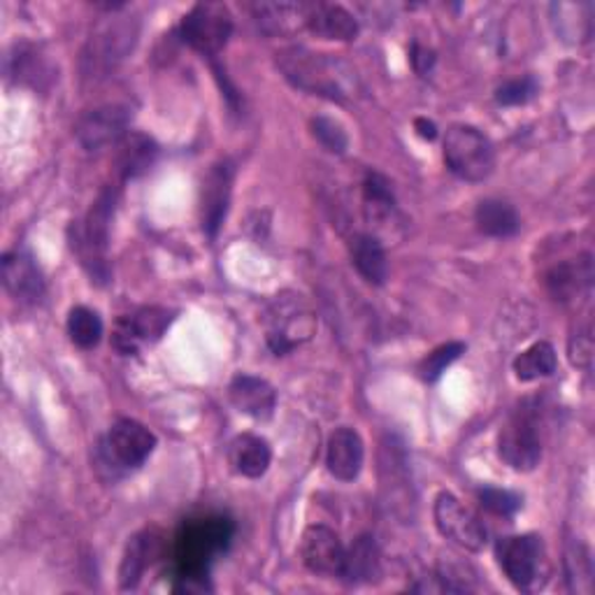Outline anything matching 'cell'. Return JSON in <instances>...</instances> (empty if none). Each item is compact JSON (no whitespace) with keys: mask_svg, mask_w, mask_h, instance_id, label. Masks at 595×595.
Returning <instances> with one entry per match:
<instances>
[{"mask_svg":"<svg viewBox=\"0 0 595 595\" xmlns=\"http://www.w3.org/2000/svg\"><path fill=\"white\" fill-rule=\"evenodd\" d=\"M279 68L291 79L298 89L310 92L315 96H326L330 100H344L357 89V77L338 59H328V54H315L307 50L281 52Z\"/></svg>","mask_w":595,"mask_h":595,"instance_id":"1","label":"cell"},{"mask_svg":"<svg viewBox=\"0 0 595 595\" xmlns=\"http://www.w3.org/2000/svg\"><path fill=\"white\" fill-rule=\"evenodd\" d=\"M445 163L463 182H484L496 168L493 142L479 128L456 124L445 136Z\"/></svg>","mask_w":595,"mask_h":595,"instance_id":"2","label":"cell"},{"mask_svg":"<svg viewBox=\"0 0 595 595\" xmlns=\"http://www.w3.org/2000/svg\"><path fill=\"white\" fill-rule=\"evenodd\" d=\"M138 42V24L134 19L115 17L100 24L84 50V73L86 77H105L109 71L134 52Z\"/></svg>","mask_w":595,"mask_h":595,"instance_id":"3","label":"cell"},{"mask_svg":"<svg viewBox=\"0 0 595 595\" xmlns=\"http://www.w3.org/2000/svg\"><path fill=\"white\" fill-rule=\"evenodd\" d=\"M500 458L507 466L519 472H531L542 460V437H540V416L531 405L519 407L510 422L500 431L498 439Z\"/></svg>","mask_w":595,"mask_h":595,"instance_id":"4","label":"cell"},{"mask_svg":"<svg viewBox=\"0 0 595 595\" xmlns=\"http://www.w3.org/2000/svg\"><path fill=\"white\" fill-rule=\"evenodd\" d=\"M498 563L519 591L533 593L546 582V551L538 535H514L498 542Z\"/></svg>","mask_w":595,"mask_h":595,"instance_id":"5","label":"cell"},{"mask_svg":"<svg viewBox=\"0 0 595 595\" xmlns=\"http://www.w3.org/2000/svg\"><path fill=\"white\" fill-rule=\"evenodd\" d=\"M153 447H157V437L147 426L136 418H119L100 445V456L109 468L134 470L151 456Z\"/></svg>","mask_w":595,"mask_h":595,"instance_id":"6","label":"cell"},{"mask_svg":"<svg viewBox=\"0 0 595 595\" xmlns=\"http://www.w3.org/2000/svg\"><path fill=\"white\" fill-rule=\"evenodd\" d=\"M233 33V17L222 3H198L182 21L184 42L205 56H216Z\"/></svg>","mask_w":595,"mask_h":595,"instance_id":"7","label":"cell"},{"mask_svg":"<svg viewBox=\"0 0 595 595\" xmlns=\"http://www.w3.org/2000/svg\"><path fill=\"white\" fill-rule=\"evenodd\" d=\"M433 514L437 531L454 544L468 551H481L487 544V528L456 496L439 493L435 498Z\"/></svg>","mask_w":595,"mask_h":595,"instance_id":"8","label":"cell"},{"mask_svg":"<svg viewBox=\"0 0 595 595\" xmlns=\"http://www.w3.org/2000/svg\"><path fill=\"white\" fill-rule=\"evenodd\" d=\"M128 126L130 113L124 105H103L79 119L75 136L86 151H103L121 145L128 136Z\"/></svg>","mask_w":595,"mask_h":595,"instance_id":"9","label":"cell"},{"mask_svg":"<svg viewBox=\"0 0 595 595\" xmlns=\"http://www.w3.org/2000/svg\"><path fill=\"white\" fill-rule=\"evenodd\" d=\"M172 323V312L166 307H142L136 315L124 317L115 326L113 344L124 357H134L145 344L161 340Z\"/></svg>","mask_w":595,"mask_h":595,"instance_id":"10","label":"cell"},{"mask_svg":"<svg viewBox=\"0 0 595 595\" xmlns=\"http://www.w3.org/2000/svg\"><path fill=\"white\" fill-rule=\"evenodd\" d=\"M302 563L317 575L323 577H340V570L344 563V546L336 531L328 525H310L302 535L300 544Z\"/></svg>","mask_w":595,"mask_h":595,"instance_id":"11","label":"cell"},{"mask_svg":"<svg viewBox=\"0 0 595 595\" xmlns=\"http://www.w3.org/2000/svg\"><path fill=\"white\" fill-rule=\"evenodd\" d=\"M231 187H233V168L229 163L212 166L201 191V222L203 231L210 237H214L216 231L224 224L231 203Z\"/></svg>","mask_w":595,"mask_h":595,"instance_id":"12","label":"cell"},{"mask_svg":"<svg viewBox=\"0 0 595 595\" xmlns=\"http://www.w3.org/2000/svg\"><path fill=\"white\" fill-rule=\"evenodd\" d=\"M3 284L19 302H40L45 296V279L26 252H10L3 258Z\"/></svg>","mask_w":595,"mask_h":595,"instance_id":"13","label":"cell"},{"mask_svg":"<svg viewBox=\"0 0 595 595\" xmlns=\"http://www.w3.org/2000/svg\"><path fill=\"white\" fill-rule=\"evenodd\" d=\"M363 439L354 428H338L328 439L326 466L336 479L354 481L363 468Z\"/></svg>","mask_w":595,"mask_h":595,"instance_id":"14","label":"cell"},{"mask_svg":"<svg viewBox=\"0 0 595 595\" xmlns=\"http://www.w3.org/2000/svg\"><path fill=\"white\" fill-rule=\"evenodd\" d=\"M231 403L252 418H258V422H266L275 414L277 407V393L275 389L261 378H252V374H240L231 382L229 389Z\"/></svg>","mask_w":595,"mask_h":595,"instance_id":"15","label":"cell"},{"mask_svg":"<svg viewBox=\"0 0 595 595\" xmlns=\"http://www.w3.org/2000/svg\"><path fill=\"white\" fill-rule=\"evenodd\" d=\"M279 315L273 317V328L268 342L277 351V354H284V351L294 349L300 340H307L315 330V319L312 315L302 310L296 302H277Z\"/></svg>","mask_w":595,"mask_h":595,"instance_id":"16","label":"cell"},{"mask_svg":"<svg viewBox=\"0 0 595 595\" xmlns=\"http://www.w3.org/2000/svg\"><path fill=\"white\" fill-rule=\"evenodd\" d=\"M229 460L237 475L258 479L268 472L273 451L263 437L252 435V433H242L229 445Z\"/></svg>","mask_w":595,"mask_h":595,"instance_id":"17","label":"cell"},{"mask_svg":"<svg viewBox=\"0 0 595 595\" xmlns=\"http://www.w3.org/2000/svg\"><path fill=\"white\" fill-rule=\"evenodd\" d=\"M382 556L380 546L370 535H361L354 540L349 549H344V563L340 570V577L347 584H368L380 577Z\"/></svg>","mask_w":595,"mask_h":595,"instance_id":"18","label":"cell"},{"mask_svg":"<svg viewBox=\"0 0 595 595\" xmlns=\"http://www.w3.org/2000/svg\"><path fill=\"white\" fill-rule=\"evenodd\" d=\"M591 281H593V263L588 254L582 258L561 263V266H556L546 275V286L551 296L561 302H567L572 298H577L582 291L591 289Z\"/></svg>","mask_w":595,"mask_h":595,"instance_id":"19","label":"cell"},{"mask_svg":"<svg viewBox=\"0 0 595 595\" xmlns=\"http://www.w3.org/2000/svg\"><path fill=\"white\" fill-rule=\"evenodd\" d=\"M307 29L323 40H354L359 35V21L357 17L347 12L340 6H326L317 3L310 10V19H307Z\"/></svg>","mask_w":595,"mask_h":595,"instance_id":"20","label":"cell"},{"mask_svg":"<svg viewBox=\"0 0 595 595\" xmlns=\"http://www.w3.org/2000/svg\"><path fill=\"white\" fill-rule=\"evenodd\" d=\"M351 263L368 284L382 286L389 277L386 252L374 235H359L351 242Z\"/></svg>","mask_w":595,"mask_h":595,"instance_id":"21","label":"cell"},{"mask_svg":"<svg viewBox=\"0 0 595 595\" xmlns=\"http://www.w3.org/2000/svg\"><path fill=\"white\" fill-rule=\"evenodd\" d=\"M161 551V540L153 535L151 531L136 535L134 540L128 542L126 554L121 561V588H136L142 572L147 570V565H151L153 556H159Z\"/></svg>","mask_w":595,"mask_h":595,"instance_id":"22","label":"cell"},{"mask_svg":"<svg viewBox=\"0 0 595 595\" xmlns=\"http://www.w3.org/2000/svg\"><path fill=\"white\" fill-rule=\"evenodd\" d=\"M312 6L305 3H261L254 8L256 19L263 31L268 33H294L307 26Z\"/></svg>","mask_w":595,"mask_h":595,"instance_id":"23","label":"cell"},{"mask_svg":"<svg viewBox=\"0 0 595 595\" xmlns=\"http://www.w3.org/2000/svg\"><path fill=\"white\" fill-rule=\"evenodd\" d=\"M554 12L556 33L572 45H582L593 35V6L591 3H556Z\"/></svg>","mask_w":595,"mask_h":595,"instance_id":"24","label":"cell"},{"mask_svg":"<svg viewBox=\"0 0 595 595\" xmlns=\"http://www.w3.org/2000/svg\"><path fill=\"white\" fill-rule=\"evenodd\" d=\"M475 222L484 235L491 237H512L521 229V219L517 210L510 203L498 201V198H487V201H481L477 205Z\"/></svg>","mask_w":595,"mask_h":595,"instance_id":"25","label":"cell"},{"mask_svg":"<svg viewBox=\"0 0 595 595\" xmlns=\"http://www.w3.org/2000/svg\"><path fill=\"white\" fill-rule=\"evenodd\" d=\"M157 153L159 149L151 138L142 134H128L119 145V157H117L119 172L126 180L140 178L142 172H147L153 166Z\"/></svg>","mask_w":595,"mask_h":595,"instance_id":"26","label":"cell"},{"mask_svg":"<svg viewBox=\"0 0 595 595\" xmlns=\"http://www.w3.org/2000/svg\"><path fill=\"white\" fill-rule=\"evenodd\" d=\"M556 351L549 342H535L517 357L514 372L519 382H535L556 372Z\"/></svg>","mask_w":595,"mask_h":595,"instance_id":"27","label":"cell"},{"mask_svg":"<svg viewBox=\"0 0 595 595\" xmlns=\"http://www.w3.org/2000/svg\"><path fill=\"white\" fill-rule=\"evenodd\" d=\"M68 336L79 349H94L103 338V321L89 307H75L68 315Z\"/></svg>","mask_w":595,"mask_h":595,"instance_id":"28","label":"cell"},{"mask_svg":"<svg viewBox=\"0 0 595 595\" xmlns=\"http://www.w3.org/2000/svg\"><path fill=\"white\" fill-rule=\"evenodd\" d=\"M565 572L570 588L577 593H591L593 588V561L584 544H572L565 554Z\"/></svg>","mask_w":595,"mask_h":595,"instance_id":"29","label":"cell"},{"mask_svg":"<svg viewBox=\"0 0 595 595\" xmlns=\"http://www.w3.org/2000/svg\"><path fill=\"white\" fill-rule=\"evenodd\" d=\"M363 191H365V208L374 214V216H382V214H391L393 212V191H391V184L386 178H382V174L372 172L368 174V180L363 184Z\"/></svg>","mask_w":595,"mask_h":595,"instance_id":"30","label":"cell"},{"mask_svg":"<svg viewBox=\"0 0 595 595\" xmlns=\"http://www.w3.org/2000/svg\"><path fill=\"white\" fill-rule=\"evenodd\" d=\"M463 351H466V344L463 342H449V344H443V347H437L433 354L426 357V361L422 363V378L426 382H435L439 374H443L460 354Z\"/></svg>","mask_w":595,"mask_h":595,"instance_id":"31","label":"cell"},{"mask_svg":"<svg viewBox=\"0 0 595 595\" xmlns=\"http://www.w3.org/2000/svg\"><path fill=\"white\" fill-rule=\"evenodd\" d=\"M312 128H315L317 140H319L330 153H344V151H347L349 138H347V134H344V128H342L336 119L317 117V119L312 121Z\"/></svg>","mask_w":595,"mask_h":595,"instance_id":"32","label":"cell"},{"mask_svg":"<svg viewBox=\"0 0 595 595\" xmlns=\"http://www.w3.org/2000/svg\"><path fill=\"white\" fill-rule=\"evenodd\" d=\"M538 94V82L533 77H521V79H512L502 84L498 94H496V100L500 105H525L531 98H535Z\"/></svg>","mask_w":595,"mask_h":595,"instance_id":"33","label":"cell"},{"mask_svg":"<svg viewBox=\"0 0 595 595\" xmlns=\"http://www.w3.org/2000/svg\"><path fill=\"white\" fill-rule=\"evenodd\" d=\"M479 500L489 512L498 517H512L521 507V498L517 493L502 491V489H481Z\"/></svg>","mask_w":595,"mask_h":595,"instance_id":"34","label":"cell"},{"mask_svg":"<svg viewBox=\"0 0 595 595\" xmlns=\"http://www.w3.org/2000/svg\"><path fill=\"white\" fill-rule=\"evenodd\" d=\"M45 73V65L38 61L35 52L19 50V56H14V75L21 82H31L38 86V79Z\"/></svg>","mask_w":595,"mask_h":595,"instance_id":"35","label":"cell"},{"mask_svg":"<svg viewBox=\"0 0 595 595\" xmlns=\"http://www.w3.org/2000/svg\"><path fill=\"white\" fill-rule=\"evenodd\" d=\"M570 359L580 368H588L593 359V340H591V330L586 328L584 333H577L570 340Z\"/></svg>","mask_w":595,"mask_h":595,"instance_id":"36","label":"cell"},{"mask_svg":"<svg viewBox=\"0 0 595 595\" xmlns=\"http://www.w3.org/2000/svg\"><path fill=\"white\" fill-rule=\"evenodd\" d=\"M433 61H435L433 52H428V50H422V47H418V45H414V52H412V63H414V68H416V73H426V71H431V65H433Z\"/></svg>","mask_w":595,"mask_h":595,"instance_id":"37","label":"cell"},{"mask_svg":"<svg viewBox=\"0 0 595 595\" xmlns=\"http://www.w3.org/2000/svg\"><path fill=\"white\" fill-rule=\"evenodd\" d=\"M416 128H418V134H422V138H428L433 140L437 136V128L433 121H426V119H416Z\"/></svg>","mask_w":595,"mask_h":595,"instance_id":"38","label":"cell"}]
</instances>
